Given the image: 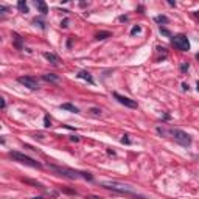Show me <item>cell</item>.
Segmentation results:
<instances>
[{
  "mask_svg": "<svg viewBox=\"0 0 199 199\" xmlns=\"http://www.w3.org/2000/svg\"><path fill=\"white\" fill-rule=\"evenodd\" d=\"M48 166L51 168L53 171L59 173L61 176H65L69 179H87V180H92L93 176L90 173H86V171H75V170H70V168H65V166H58V165H53V164H48Z\"/></svg>",
  "mask_w": 199,
  "mask_h": 199,
  "instance_id": "1",
  "label": "cell"
},
{
  "mask_svg": "<svg viewBox=\"0 0 199 199\" xmlns=\"http://www.w3.org/2000/svg\"><path fill=\"white\" fill-rule=\"evenodd\" d=\"M10 157H11V159H14L16 162H20V164H24V165L33 166V168H42V164H39L38 160L31 159L30 156H25V154H22V152H19V151H11Z\"/></svg>",
  "mask_w": 199,
  "mask_h": 199,
  "instance_id": "2",
  "label": "cell"
},
{
  "mask_svg": "<svg viewBox=\"0 0 199 199\" xmlns=\"http://www.w3.org/2000/svg\"><path fill=\"white\" fill-rule=\"evenodd\" d=\"M168 134L171 135V138H173L174 142H177L179 145H182V146H190V145H191V137H190L187 132H184V131L170 129Z\"/></svg>",
  "mask_w": 199,
  "mask_h": 199,
  "instance_id": "3",
  "label": "cell"
},
{
  "mask_svg": "<svg viewBox=\"0 0 199 199\" xmlns=\"http://www.w3.org/2000/svg\"><path fill=\"white\" fill-rule=\"evenodd\" d=\"M171 44L177 50H180V51H188L190 50V42H188V38L185 34H176L174 38L171 39Z\"/></svg>",
  "mask_w": 199,
  "mask_h": 199,
  "instance_id": "4",
  "label": "cell"
},
{
  "mask_svg": "<svg viewBox=\"0 0 199 199\" xmlns=\"http://www.w3.org/2000/svg\"><path fill=\"white\" fill-rule=\"evenodd\" d=\"M17 81H19L20 84H24L25 87L31 89V90H38V89H39L38 79L33 78V76H19V78H17Z\"/></svg>",
  "mask_w": 199,
  "mask_h": 199,
  "instance_id": "5",
  "label": "cell"
},
{
  "mask_svg": "<svg viewBox=\"0 0 199 199\" xmlns=\"http://www.w3.org/2000/svg\"><path fill=\"white\" fill-rule=\"evenodd\" d=\"M114 98L120 103V104H123L126 107H131V109H135V107L138 106L137 101H134V100H131L128 97H123V95H120V93H117V92H114Z\"/></svg>",
  "mask_w": 199,
  "mask_h": 199,
  "instance_id": "6",
  "label": "cell"
},
{
  "mask_svg": "<svg viewBox=\"0 0 199 199\" xmlns=\"http://www.w3.org/2000/svg\"><path fill=\"white\" fill-rule=\"evenodd\" d=\"M44 58L53 65H56L58 62H59V58H58L56 55H53V53H44Z\"/></svg>",
  "mask_w": 199,
  "mask_h": 199,
  "instance_id": "7",
  "label": "cell"
},
{
  "mask_svg": "<svg viewBox=\"0 0 199 199\" xmlns=\"http://www.w3.org/2000/svg\"><path fill=\"white\" fill-rule=\"evenodd\" d=\"M78 76H79V78H83V79H86V81H87V83H90V84L95 83L93 78H92V75H90L89 72H86V70H81L79 73H78Z\"/></svg>",
  "mask_w": 199,
  "mask_h": 199,
  "instance_id": "8",
  "label": "cell"
},
{
  "mask_svg": "<svg viewBox=\"0 0 199 199\" xmlns=\"http://www.w3.org/2000/svg\"><path fill=\"white\" fill-rule=\"evenodd\" d=\"M42 79L44 81H48V83H58L59 81V76L58 75H53V73H45L42 76Z\"/></svg>",
  "mask_w": 199,
  "mask_h": 199,
  "instance_id": "9",
  "label": "cell"
},
{
  "mask_svg": "<svg viewBox=\"0 0 199 199\" xmlns=\"http://www.w3.org/2000/svg\"><path fill=\"white\" fill-rule=\"evenodd\" d=\"M36 8H38V10H39L40 13H42V14H47V13H48L47 3L42 2V0H38V2H36Z\"/></svg>",
  "mask_w": 199,
  "mask_h": 199,
  "instance_id": "10",
  "label": "cell"
},
{
  "mask_svg": "<svg viewBox=\"0 0 199 199\" xmlns=\"http://www.w3.org/2000/svg\"><path fill=\"white\" fill-rule=\"evenodd\" d=\"M61 109H64V111H70V112H75V114H78L79 109L76 106L73 104H70V103H64V104H61Z\"/></svg>",
  "mask_w": 199,
  "mask_h": 199,
  "instance_id": "11",
  "label": "cell"
},
{
  "mask_svg": "<svg viewBox=\"0 0 199 199\" xmlns=\"http://www.w3.org/2000/svg\"><path fill=\"white\" fill-rule=\"evenodd\" d=\"M107 38H111V33L109 31H100V33L95 34V39H98V40H104Z\"/></svg>",
  "mask_w": 199,
  "mask_h": 199,
  "instance_id": "12",
  "label": "cell"
},
{
  "mask_svg": "<svg viewBox=\"0 0 199 199\" xmlns=\"http://www.w3.org/2000/svg\"><path fill=\"white\" fill-rule=\"evenodd\" d=\"M17 8H19L20 13H28V5H26L25 0H19L17 2Z\"/></svg>",
  "mask_w": 199,
  "mask_h": 199,
  "instance_id": "13",
  "label": "cell"
},
{
  "mask_svg": "<svg viewBox=\"0 0 199 199\" xmlns=\"http://www.w3.org/2000/svg\"><path fill=\"white\" fill-rule=\"evenodd\" d=\"M22 182H24V184H28V185H33V187H39V188L44 187L40 182H36V180H31V179H25V177L22 179Z\"/></svg>",
  "mask_w": 199,
  "mask_h": 199,
  "instance_id": "14",
  "label": "cell"
},
{
  "mask_svg": "<svg viewBox=\"0 0 199 199\" xmlns=\"http://www.w3.org/2000/svg\"><path fill=\"white\" fill-rule=\"evenodd\" d=\"M13 38H14V42H16V47L19 48V50H22V38L17 33H13Z\"/></svg>",
  "mask_w": 199,
  "mask_h": 199,
  "instance_id": "15",
  "label": "cell"
},
{
  "mask_svg": "<svg viewBox=\"0 0 199 199\" xmlns=\"http://www.w3.org/2000/svg\"><path fill=\"white\" fill-rule=\"evenodd\" d=\"M156 22H157V24H168L170 19L166 16H157L156 17Z\"/></svg>",
  "mask_w": 199,
  "mask_h": 199,
  "instance_id": "16",
  "label": "cell"
},
{
  "mask_svg": "<svg viewBox=\"0 0 199 199\" xmlns=\"http://www.w3.org/2000/svg\"><path fill=\"white\" fill-rule=\"evenodd\" d=\"M44 126H45V128H50V126H51V120H50L48 115L44 117Z\"/></svg>",
  "mask_w": 199,
  "mask_h": 199,
  "instance_id": "17",
  "label": "cell"
},
{
  "mask_svg": "<svg viewBox=\"0 0 199 199\" xmlns=\"http://www.w3.org/2000/svg\"><path fill=\"white\" fill-rule=\"evenodd\" d=\"M121 143H125V145H131V138H129V135H123V137H121Z\"/></svg>",
  "mask_w": 199,
  "mask_h": 199,
  "instance_id": "18",
  "label": "cell"
},
{
  "mask_svg": "<svg viewBox=\"0 0 199 199\" xmlns=\"http://www.w3.org/2000/svg\"><path fill=\"white\" fill-rule=\"evenodd\" d=\"M140 31H142V28H140V26H138V25H135V26H134V28H132V30H131V34H132V36H134V34H137V33H140Z\"/></svg>",
  "mask_w": 199,
  "mask_h": 199,
  "instance_id": "19",
  "label": "cell"
},
{
  "mask_svg": "<svg viewBox=\"0 0 199 199\" xmlns=\"http://www.w3.org/2000/svg\"><path fill=\"white\" fill-rule=\"evenodd\" d=\"M90 112H92L93 115H101V111L97 109V107H92V109H90Z\"/></svg>",
  "mask_w": 199,
  "mask_h": 199,
  "instance_id": "20",
  "label": "cell"
},
{
  "mask_svg": "<svg viewBox=\"0 0 199 199\" xmlns=\"http://www.w3.org/2000/svg\"><path fill=\"white\" fill-rule=\"evenodd\" d=\"M34 24H38V25H39V26H40V28H42V30L45 28V25H44V22H42V20H39V19H34Z\"/></svg>",
  "mask_w": 199,
  "mask_h": 199,
  "instance_id": "21",
  "label": "cell"
},
{
  "mask_svg": "<svg viewBox=\"0 0 199 199\" xmlns=\"http://www.w3.org/2000/svg\"><path fill=\"white\" fill-rule=\"evenodd\" d=\"M160 33H162V34H165V36H171L170 31L166 30V28H162V26H160Z\"/></svg>",
  "mask_w": 199,
  "mask_h": 199,
  "instance_id": "22",
  "label": "cell"
},
{
  "mask_svg": "<svg viewBox=\"0 0 199 199\" xmlns=\"http://www.w3.org/2000/svg\"><path fill=\"white\" fill-rule=\"evenodd\" d=\"M188 67H190V65L187 64V62H184V64L180 65V70H182V72H187V70H188Z\"/></svg>",
  "mask_w": 199,
  "mask_h": 199,
  "instance_id": "23",
  "label": "cell"
},
{
  "mask_svg": "<svg viewBox=\"0 0 199 199\" xmlns=\"http://www.w3.org/2000/svg\"><path fill=\"white\" fill-rule=\"evenodd\" d=\"M67 24H69V20H67V19H64V20L61 22V26H62V28H67V26H69Z\"/></svg>",
  "mask_w": 199,
  "mask_h": 199,
  "instance_id": "24",
  "label": "cell"
},
{
  "mask_svg": "<svg viewBox=\"0 0 199 199\" xmlns=\"http://www.w3.org/2000/svg\"><path fill=\"white\" fill-rule=\"evenodd\" d=\"M86 199H101V198H98V196H93V194H87V196H86Z\"/></svg>",
  "mask_w": 199,
  "mask_h": 199,
  "instance_id": "25",
  "label": "cell"
},
{
  "mask_svg": "<svg viewBox=\"0 0 199 199\" xmlns=\"http://www.w3.org/2000/svg\"><path fill=\"white\" fill-rule=\"evenodd\" d=\"M34 138H36V140H38V138H39V140H44V135H42V134H36Z\"/></svg>",
  "mask_w": 199,
  "mask_h": 199,
  "instance_id": "26",
  "label": "cell"
},
{
  "mask_svg": "<svg viewBox=\"0 0 199 199\" xmlns=\"http://www.w3.org/2000/svg\"><path fill=\"white\" fill-rule=\"evenodd\" d=\"M70 140H72V142H79V137H75V135H73V137H70Z\"/></svg>",
  "mask_w": 199,
  "mask_h": 199,
  "instance_id": "27",
  "label": "cell"
},
{
  "mask_svg": "<svg viewBox=\"0 0 199 199\" xmlns=\"http://www.w3.org/2000/svg\"><path fill=\"white\" fill-rule=\"evenodd\" d=\"M168 5H171V6H176V2H173V0H168Z\"/></svg>",
  "mask_w": 199,
  "mask_h": 199,
  "instance_id": "28",
  "label": "cell"
},
{
  "mask_svg": "<svg viewBox=\"0 0 199 199\" xmlns=\"http://www.w3.org/2000/svg\"><path fill=\"white\" fill-rule=\"evenodd\" d=\"M67 47H69V48H70V47H72V38H70V39H69V40H67Z\"/></svg>",
  "mask_w": 199,
  "mask_h": 199,
  "instance_id": "29",
  "label": "cell"
},
{
  "mask_svg": "<svg viewBox=\"0 0 199 199\" xmlns=\"http://www.w3.org/2000/svg\"><path fill=\"white\" fill-rule=\"evenodd\" d=\"M5 106H6V103H5V100L2 98V109H5Z\"/></svg>",
  "mask_w": 199,
  "mask_h": 199,
  "instance_id": "30",
  "label": "cell"
},
{
  "mask_svg": "<svg viewBox=\"0 0 199 199\" xmlns=\"http://www.w3.org/2000/svg\"><path fill=\"white\" fill-rule=\"evenodd\" d=\"M182 87H184V90H188V84H185V83H184V84H182Z\"/></svg>",
  "mask_w": 199,
  "mask_h": 199,
  "instance_id": "31",
  "label": "cell"
},
{
  "mask_svg": "<svg viewBox=\"0 0 199 199\" xmlns=\"http://www.w3.org/2000/svg\"><path fill=\"white\" fill-rule=\"evenodd\" d=\"M196 89H198V92H199V81L196 83Z\"/></svg>",
  "mask_w": 199,
  "mask_h": 199,
  "instance_id": "32",
  "label": "cell"
},
{
  "mask_svg": "<svg viewBox=\"0 0 199 199\" xmlns=\"http://www.w3.org/2000/svg\"><path fill=\"white\" fill-rule=\"evenodd\" d=\"M33 199H44V198H40V196H38V198H33Z\"/></svg>",
  "mask_w": 199,
  "mask_h": 199,
  "instance_id": "33",
  "label": "cell"
},
{
  "mask_svg": "<svg viewBox=\"0 0 199 199\" xmlns=\"http://www.w3.org/2000/svg\"><path fill=\"white\" fill-rule=\"evenodd\" d=\"M196 59H198V61H199V53H198V55H196Z\"/></svg>",
  "mask_w": 199,
  "mask_h": 199,
  "instance_id": "34",
  "label": "cell"
}]
</instances>
